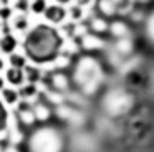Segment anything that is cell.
<instances>
[{"mask_svg":"<svg viewBox=\"0 0 154 152\" xmlns=\"http://www.w3.org/2000/svg\"><path fill=\"white\" fill-rule=\"evenodd\" d=\"M61 46H63V39L59 32L54 27L44 24H39L32 31H29L24 41V49L34 63L54 61L59 56Z\"/></svg>","mask_w":154,"mask_h":152,"instance_id":"obj_1","label":"cell"},{"mask_svg":"<svg viewBox=\"0 0 154 152\" xmlns=\"http://www.w3.org/2000/svg\"><path fill=\"white\" fill-rule=\"evenodd\" d=\"M27 147L29 152H63L64 139L53 127H41L32 132Z\"/></svg>","mask_w":154,"mask_h":152,"instance_id":"obj_2","label":"cell"},{"mask_svg":"<svg viewBox=\"0 0 154 152\" xmlns=\"http://www.w3.org/2000/svg\"><path fill=\"white\" fill-rule=\"evenodd\" d=\"M129 107V96L124 91H110L103 98V108L112 115H119Z\"/></svg>","mask_w":154,"mask_h":152,"instance_id":"obj_3","label":"cell"},{"mask_svg":"<svg viewBox=\"0 0 154 152\" xmlns=\"http://www.w3.org/2000/svg\"><path fill=\"white\" fill-rule=\"evenodd\" d=\"M44 15H46V19H48L49 22L58 24V22H61V20L64 19V15H66V10H64L61 5H51V7H46Z\"/></svg>","mask_w":154,"mask_h":152,"instance_id":"obj_4","label":"cell"},{"mask_svg":"<svg viewBox=\"0 0 154 152\" xmlns=\"http://www.w3.org/2000/svg\"><path fill=\"white\" fill-rule=\"evenodd\" d=\"M19 120H20L22 125H34L36 115H34V110L29 108L27 103H20V108H19Z\"/></svg>","mask_w":154,"mask_h":152,"instance_id":"obj_5","label":"cell"},{"mask_svg":"<svg viewBox=\"0 0 154 152\" xmlns=\"http://www.w3.org/2000/svg\"><path fill=\"white\" fill-rule=\"evenodd\" d=\"M103 46V41L100 39L98 36H85L83 37V47L86 51H95V49H100Z\"/></svg>","mask_w":154,"mask_h":152,"instance_id":"obj_6","label":"cell"},{"mask_svg":"<svg viewBox=\"0 0 154 152\" xmlns=\"http://www.w3.org/2000/svg\"><path fill=\"white\" fill-rule=\"evenodd\" d=\"M17 47V41H15L14 36H10V34H7V36H4L2 39H0V49L4 51V53H14V49Z\"/></svg>","mask_w":154,"mask_h":152,"instance_id":"obj_7","label":"cell"},{"mask_svg":"<svg viewBox=\"0 0 154 152\" xmlns=\"http://www.w3.org/2000/svg\"><path fill=\"white\" fill-rule=\"evenodd\" d=\"M7 81L12 85H20L24 81V71L20 68H10L7 71Z\"/></svg>","mask_w":154,"mask_h":152,"instance_id":"obj_8","label":"cell"},{"mask_svg":"<svg viewBox=\"0 0 154 152\" xmlns=\"http://www.w3.org/2000/svg\"><path fill=\"white\" fill-rule=\"evenodd\" d=\"M51 85L56 90H64V88H68V78H66L63 73H56V74H53V78H51Z\"/></svg>","mask_w":154,"mask_h":152,"instance_id":"obj_9","label":"cell"},{"mask_svg":"<svg viewBox=\"0 0 154 152\" xmlns=\"http://www.w3.org/2000/svg\"><path fill=\"white\" fill-rule=\"evenodd\" d=\"M34 115H36V120L39 122H46L51 117V110L46 105H37L36 110H34Z\"/></svg>","mask_w":154,"mask_h":152,"instance_id":"obj_10","label":"cell"},{"mask_svg":"<svg viewBox=\"0 0 154 152\" xmlns=\"http://www.w3.org/2000/svg\"><path fill=\"white\" fill-rule=\"evenodd\" d=\"M91 29L95 32H103L109 29V26H107V20L105 19H93L91 20Z\"/></svg>","mask_w":154,"mask_h":152,"instance_id":"obj_11","label":"cell"},{"mask_svg":"<svg viewBox=\"0 0 154 152\" xmlns=\"http://www.w3.org/2000/svg\"><path fill=\"white\" fill-rule=\"evenodd\" d=\"M10 64L14 68H26V58L24 56H19V54H10Z\"/></svg>","mask_w":154,"mask_h":152,"instance_id":"obj_12","label":"cell"},{"mask_svg":"<svg viewBox=\"0 0 154 152\" xmlns=\"http://www.w3.org/2000/svg\"><path fill=\"white\" fill-rule=\"evenodd\" d=\"M46 0H34L31 4V10L34 14H44V10H46Z\"/></svg>","mask_w":154,"mask_h":152,"instance_id":"obj_13","label":"cell"},{"mask_svg":"<svg viewBox=\"0 0 154 152\" xmlns=\"http://www.w3.org/2000/svg\"><path fill=\"white\" fill-rule=\"evenodd\" d=\"M124 26H125V24H122V22H115L112 26V34L113 36H119V39L122 36H125V32H127V29Z\"/></svg>","mask_w":154,"mask_h":152,"instance_id":"obj_14","label":"cell"},{"mask_svg":"<svg viewBox=\"0 0 154 152\" xmlns=\"http://www.w3.org/2000/svg\"><path fill=\"white\" fill-rule=\"evenodd\" d=\"M4 98L7 103H15L19 98V93L14 91V90H4Z\"/></svg>","mask_w":154,"mask_h":152,"instance_id":"obj_15","label":"cell"},{"mask_svg":"<svg viewBox=\"0 0 154 152\" xmlns=\"http://www.w3.org/2000/svg\"><path fill=\"white\" fill-rule=\"evenodd\" d=\"M131 47H132L131 42L127 39H122V37H120V41H119V44H117V49L120 51V53L127 54V53H131Z\"/></svg>","mask_w":154,"mask_h":152,"instance_id":"obj_16","label":"cell"},{"mask_svg":"<svg viewBox=\"0 0 154 152\" xmlns=\"http://www.w3.org/2000/svg\"><path fill=\"white\" fill-rule=\"evenodd\" d=\"M146 32H147V36H149L151 41H154V14L147 19V24H146Z\"/></svg>","mask_w":154,"mask_h":152,"instance_id":"obj_17","label":"cell"},{"mask_svg":"<svg viewBox=\"0 0 154 152\" xmlns=\"http://www.w3.org/2000/svg\"><path fill=\"white\" fill-rule=\"evenodd\" d=\"M7 110H5V107H4V103L0 102V130H4L5 129V125H7Z\"/></svg>","mask_w":154,"mask_h":152,"instance_id":"obj_18","label":"cell"},{"mask_svg":"<svg viewBox=\"0 0 154 152\" xmlns=\"http://www.w3.org/2000/svg\"><path fill=\"white\" fill-rule=\"evenodd\" d=\"M34 93H37V88L34 85H27L20 90V95H22L24 98H29V96H32Z\"/></svg>","mask_w":154,"mask_h":152,"instance_id":"obj_19","label":"cell"},{"mask_svg":"<svg viewBox=\"0 0 154 152\" xmlns=\"http://www.w3.org/2000/svg\"><path fill=\"white\" fill-rule=\"evenodd\" d=\"M15 27H17L19 31H24V29H27V19L26 17H19V19H15Z\"/></svg>","mask_w":154,"mask_h":152,"instance_id":"obj_20","label":"cell"},{"mask_svg":"<svg viewBox=\"0 0 154 152\" xmlns=\"http://www.w3.org/2000/svg\"><path fill=\"white\" fill-rule=\"evenodd\" d=\"M17 9L26 10V9H27V2H26V0H19V2H17Z\"/></svg>","mask_w":154,"mask_h":152,"instance_id":"obj_21","label":"cell"},{"mask_svg":"<svg viewBox=\"0 0 154 152\" xmlns=\"http://www.w3.org/2000/svg\"><path fill=\"white\" fill-rule=\"evenodd\" d=\"M71 12H73V17H75V19H80V17H82V9L75 7V9L71 10Z\"/></svg>","mask_w":154,"mask_h":152,"instance_id":"obj_22","label":"cell"},{"mask_svg":"<svg viewBox=\"0 0 154 152\" xmlns=\"http://www.w3.org/2000/svg\"><path fill=\"white\" fill-rule=\"evenodd\" d=\"M0 15L2 17H9V9H2L0 10Z\"/></svg>","mask_w":154,"mask_h":152,"instance_id":"obj_23","label":"cell"},{"mask_svg":"<svg viewBox=\"0 0 154 152\" xmlns=\"http://www.w3.org/2000/svg\"><path fill=\"white\" fill-rule=\"evenodd\" d=\"M78 2V5H86V4H90L91 0H76Z\"/></svg>","mask_w":154,"mask_h":152,"instance_id":"obj_24","label":"cell"},{"mask_svg":"<svg viewBox=\"0 0 154 152\" xmlns=\"http://www.w3.org/2000/svg\"><path fill=\"white\" fill-rule=\"evenodd\" d=\"M56 2H58V4H69L71 0H56Z\"/></svg>","mask_w":154,"mask_h":152,"instance_id":"obj_25","label":"cell"},{"mask_svg":"<svg viewBox=\"0 0 154 152\" xmlns=\"http://www.w3.org/2000/svg\"><path fill=\"white\" fill-rule=\"evenodd\" d=\"M4 88V80H2V78H0V90Z\"/></svg>","mask_w":154,"mask_h":152,"instance_id":"obj_26","label":"cell"},{"mask_svg":"<svg viewBox=\"0 0 154 152\" xmlns=\"http://www.w3.org/2000/svg\"><path fill=\"white\" fill-rule=\"evenodd\" d=\"M2 68H4V63H2V59H0V69H2Z\"/></svg>","mask_w":154,"mask_h":152,"instance_id":"obj_27","label":"cell"}]
</instances>
